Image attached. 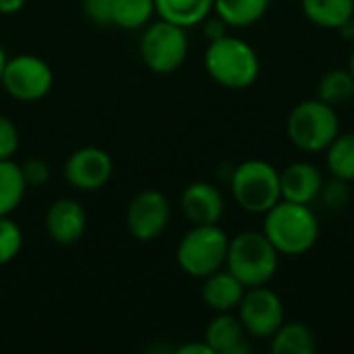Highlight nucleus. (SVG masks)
Instances as JSON below:
<instances>
[{"mask_svg": "<svg viewBox=\"0 0 354 354\" xmlns=\"http://www.w3.org/2000/svg\"><path fill=\"white\" fill-rule=\"evenodd\" d=\"M0 85L19 102H35L50 93L54 73L44 58L35 54H19L15 58H6Z\"/></svg>", "mask_w": 354, "mask_h": 354, "instance_id": "nucleus-8", "label": "nucleus"}, {"mask_svg": "<svg viewBox=\"0 0 354 354\" xmlns=\"http://www.w3.org/2000/svg\"><path fill=\"white\" fill-rule=\"evenodd\" d=\"M124 222L133 239L141 243L153 241L170 222V201L158 189L139 191L127 207Z\"/></svg>", "mask_w": 354, "mask_h": 354, "instance_id": "nucleus-10", "label": "nucleus"}, {"mask_svg": "<svg viewBox=\"0 0 354 354\" xmlns=\"http://www.w3.org/2000/svg\"><path fill=\"white\" fill-rule=\"evenodd\" d=\"M21 172H23V178H25V185L27 187H41L48 183L50 178V166L41 160V158H33V160H27L23 166H21Z\"/></svg>", "mask_w": 354, "mask_h": 354, "instance_id": "nucleus-29", "label": "nucleus"}, {"mask_svg": "<svg viewBox=\"0 0 354 354\" xmlns=\"http://www.w3.org/2000/svg\"><path fill=\"white\" fill-rule=\"evenodd\" d=\"M317 97L330 106H340L354 97V79L348 68H332L317 83Z\"/></svg>", "mask_w": 354, "mask_h": 354, "instance_id": "nucleus-23", "label": "nucleus"}, {"mask_svg": "<svg viewBox=\"0 0 354 354\" xmlns=\"http://www.w3.org/2000/svg\"><path fill=\"white\" fill-rule=\"evenodd\" d=\"M226 29H228V25H226L218 15H216V17H207V19L203 21V33H205V37H207L209 41L224 37V35H226Z\"/></svg>", "mask_w": 354, "mask_h": 354, "instance_id": "nucleus-30", "label": "nucleus"}, {"mask_svg": "<svg viewBox=\"0 0 354 354\" xmlns=\"http://www.w3.org/2000/svg\"><path fill=\"white\" fill-rule=\"evenodd\" d=\"M4 64H6V54H4V48L0 46V79H2V71H4Z\"/></svg>", "mask_w": 354, "mask_h": 354, "instance_id": "nucleus-34", "label": "nucleus"}, {"mask_svg": "<svg viewBox=\"0 0 354 354\" xmlns=\"http://www.w3.org/2000/svg\"><path fill=\"white\" fill-rule=\"evenodd\" d=\"M176 354H214V351L207 346L205 340L201 342H189V344H183L180 348H176Z\"/></svg>", "mask_w": 354, "mask_h": 354, "instance_id": "nucleus-31", "label": "nucleus"}, {"mask_svg": "<svg viewBox=\"0 0 354 354\" xmlns=\"http://www.w3.org/2000/svg\"><path fill=\"white\" fill-rule=\"evenodd\" d=\"M305 17L324 29H340L354 19V0H301Z\"/></svg>", "mask_w": 354, "mask_h": 354, "instance_id": "nucleus-18", "label": "nucleus"}, {"mask_svg": "<svg viewBox=\"0 0 354 354\" xmlns=\"http://www.w3.org/2000/svg\"><path fill=\"white\" fill-rule=\"evenodd\" d=\"M348 71H351V75H353L354 79V48L353 52H351V60H348Z\"/></svg>", "mask_w": 354, "mask_h": 354, "instance_id": "nucleus-35", "label": "nucleus"}, {"mask_svg": "<svg viewBox=\"0 0 354 354\" xmlns=\"http://www.w3.org/2000/svg\"><path fill=\"white\" fill-rule=\"evenodd\" d=\"M23 247V232L8 216H0V266L12 261Z\"/></svg>", "mask_w": 354, "mask_h": 354, "instance_id": "nucleus-25", "label": "nucleus"}, {"mask_svg": "<svg viewBox=\"0 0 354 354\" xmlns=\"http://www.w3.org/2000/svg\"><path fill=\"white\" fill-rule=\"evenodd\" d=\"M27 191L21 166L10 160H0V216L12 214Z\"/></svg>", "mask_w": 354, "mask_h": 354, "instance_id": "nucleus-21", "label": "nucleus"}, {"mask_svg": "<svg viewBox=\"0 0 354 354\" xmlns=\"http://www.w3.org/2000/svg\"><path fill=\"white\" fill-rule=\"evenodd\" d=\"M326 166L332 176L354 180V131L340 133L326 149Z\"/></svg>", "mask_w": 354, "mask_h": 354, "instance_id": "nucleus-22", "label": "nucleus"}, {"mask_svg": "<svg viewBox=\"0 0 354 354\" xmlns=\"http://www.w3.org/2000/svg\"><path fill=\"white\" fill-rule=\"evenodd\" d=\"M338 31H340V33H342V35H344L346 39L354 41V19H351L348 23H344V25H342V27H340Z\"/></svg>", "mask_w": 354, "mask_h": 354, "instance_id": "nucleus-33", "label": "nucleus"}, {"mask_svg": "<svg viewBox=\"0 0 354 354\" xmlns=\"http://www.w3.org/2000/svg\"><path fill=\"white\" fill-rule=\"evenodd\" d=\"M27 0H0V15H15L25 6Z\"/></svg>", "mask_w": 354, "mask_h": 354, "instance_id": "nucleus-32", "label": "nucleus"}, {"mask_svg": "<svg viewBox=\"0 0 354 354\" xmlns=\"http://www.w3.org/2000/svg\"><path fill=\"white\" fill-rule=\"evenodd\" d=\"M114 2L116 0H81V8L91 23L108 27V25H112Z\"/></svg>", "mask_w": 354, "mask_h": 354, "instance_id": "nucleus-27", "label": "nucleus"}, {"mask_svg": "<svg viewBox=\"0 0 354 354\" xmlns=\"http://www.w3.org/2000/svg\"><path fill=\"white\" fill-rule=\"evenodd\" d=\"M114 164L108 151L87 145L73 151L64 164V178L77 191H97L112 176Z\"/></svg>", "mask_w": 354, "mask_h": 354, "instance_id": "nucleus-11", "label": "nucleus"}, {"mask_svg": "<svg viewBox=\"0 0 354 354\" xmlns=\"http://www.w3.org/2000/svg\"><path fill=\"white\" fill-rule=\"evenodd\" d=\"M160 19L180 27H193L203 23L214 10V0H153Z\"/></svg>", "mask_w": 354, "mask_h": 354, "instance_id": "nucleus-19", "label": "nucleus"}, {"mask_svg": "<svg viewBox=\"0 0 354 354\" xmlns=\"http://www.w3.org/2000/svg\"><path fill=\"white\" fill-rule=\"evenodd\" d=\"M87 228V214L83 205L75 199H56L46 212V232L62 247L75 245Z\"/></svg>", "mask_w": 354, "mask_h": 354, "instance_id": "nucleus-12", "label": "nucleus"}, {"mask_svg": "<svg viewBox=\"0 0 354 354\" xmlns=\"http://www.w3.org/2000/svg\"><path fill=\"white\" fill-rule=\"evenodd\" d=\"M322 170L311 162H292L284 170H280V191L282 199L311 205L324 187Z\"/></svg>", "mask_w": 354, "mask_h": 354, "instance_id": "nucleus-14", "label": "nucleus"}, {"mask_svg": "<svg viewBox=\"0 0 354 354\" xmlns=\"http://www.w3.org/2000/svg\"><path fill=\"white\" fill-rule=\"evenodd\" d=\"M139 54L149 71L158 75L174 73L183 66L189 54L187 29L164 19L149 23L141 35Z\"/></svg>", "mask_w": 354, "mask_h": 354, "instance_id": "nucleus-7", "label": "nucleus"}, {"mask_svg": "<svg viewBox=\"0 0 354 354\" xmlns=\"http://www.w3.org/2000/svg\"><path fill=\"white\" fill-rule=\"evenodd\" d=\"M156 12L153 0H116L112 12V25L133 31L141 29L149 23Z\"/></svg>", "mask_w": 354, "mask_h": 354, "instance_id": "nucleus-24", "label": "nucleus"}, {"mask_svg": "<svg viewBox=\"0 0 354 354\" xmlns=\"http://www.w3.org/2000/svg\"><path fill=\"white\" fill-rule=\"evenodd\" d=\"M261 230L280 255L297 257L315 247L319 239V220L309 205L280 199L263 214Z\"/></svg>", "mask_w": 354, "mask_h": 354, "instance_id": "nucleus-1", "label": "nucleus"}, {"mask_svg": "<svg viewBox=\"0 0 354 354\" xmlns=\"http://www.w3.org/2000/svg\"><path fill=\"white\" fill-rule=\"evenodd\" d=\"M315 351V334L301 322H284L270 338L272 354H313Z\"/></svg>", "mask_w": 354, "mask_h": 354, "instance_id": "nucleus-17", "label": "nucleus"}, {"mask_svg": "<svg viewBox=\"0 0 354 354\" xmlns=\"http://www.w3.org/2000/svg\"><path fill=\"white\" fill-rule=\"evenodd\" d=\"M236 309L245 332L259 340H270L284 324V303L268 284L247 288Z\"/></svg>", "mask_w": 354, "mask_h": 354, "instance_id": "nucleus-9", "label": "nucleus"}, {"mask_svg": "<svg viewBox=\"0 0 354 354\" xmlns=\"http://www.w3.org/2000/svg\"><path fill=\"white\" fill-rule=\"evenodd\" d=\"M245 334L247 332L239 315H232V311H224L207 324L203 340L214 354H245L249 353Z\"/></svg>", "mask_w": 354, "mask_h": 354, "instance_id": "nucleus-15", "label": "nucleus"}, {"mask_svg": "<svg viewBox=\"0 0 354 354\" xmlns=\"http://www.w3.org/2000/svg\"><path fill=\"white\" fill-rule=\"evenodd\" d=\"M228 234L218 224H193L176 247V263L191 278H205L226 266Z\"/></svg>", "mask_w": 354, "mask_h": 354, "instance_id": "nucleus-5", "label": "nucleus"}, {"mask_svg": "<svg viewBox=\"0 0 354 354\" xmlns=\"http://www.w3.org/2000/svg\"><path fill=\"white\" fill-rule=\"evenodd\" d=\"M278 263L280 253L263 230H245L230 239L224 268L251 288L268 284L276 276Z\"/></svg>", "mask_w": 354, "mask_h": 354, "instance_id": "nucleus-3", "label": "nucleus"}, {"mask_svg": "<svg viewBox=\"0 0 354 354\" xmlns=\"http://www.w3.org/2000/svg\"><path fill=\"white\" fill-rule=\"evenodd\" d=\"M19 149V131L10 118L0 114V160H10Z\"/></svg>", "mask_w": 354, "mask_h": 354, "instance_id": "nucleus-28", "label": "nucleus"}, {"mask_svg": "<svg viewBox=\"0 0 354 354\" xmlns=\"http://www.w3.org/2000/svg\"><path fill=\"white\" fill-rule=\"evenodd\" d=\"M230 191L241 209L266 214L280 199V170L266 160H245L230 174Z\"/></svg>", "mask_w": 354, "mask_h": 354, "instance_id": "nucleus-6", "label": "nucleus"}, {"mask_svg": "<svg viewBox=\"0 0 354 354\" xmlns=\"http://www.w3.org/2000/svg\"><path fill=\"white\" fill-rule=\"evenodd\" d=\"M180 209L193 224H218L224 216L226 203L216 185L197 180L183 191Z\"/></svg>", "mask_w": 354, "mask_h": 354, "instance_id": "nucleus-13", "label": "nucleus"}, {"mask_svg": "<svg viewBox=\"0 0 354 354\" xmlns=\"http://www.w3.org/2000/svg\"><path fill=\"white\" fill-rule=\"evenodd\" d=\"M286 133L295 147L307 153H319L340 135V116L336 106L319 97L299 102L286 120Z\"/></svg>", "mask_w": 354, "mask_h": 354, "instance_id": "nucleus-4", "label": "nucleus"}, {"mask_svg": "<svg viewBox=\"0 0 354 354\" xmlns=\"http://www.w3.org/2000/svg\"><path fill=\"white\" fill-rule=\"evenodd\" d=\"M247 286L228 270H218L209 276L203 278V286H201V299L203 303L216 311V313H224V311H234L245 295Z\"/></svg>", "mask_w": 354, "mask_h": 354, "instance_id": "nucleus-16", "label": "nucleus"}, {"mask_svg": "<svg viewBox=\"0 0 354 354\" xmlns=\"http://www.w3.org/2000/svg\"><path fill=\"white\" fill-rule=\"evenodd\" d=\"M319 197L324 199V203H326L330 209H340V207H344V205L351 201V187H348V180H342V178L332 176V180L324 183Z\"/></svg>", "mask_w": 354, "mask_h": 354, "instance_id": "nucleus-26", "label": "nucleus"}, {"mask_svg": "<svg viewBox=\"0 0 354 354\" xmlns=\"http://www.w3.org/2000/svg\"><path fill=\"white\" fill-rule=\"evenodd\" d=\"M270 2L272 0H214V12L228 27L245 29L263 19Z\"/></svg>", "mask_w": 354, "mask_h": 354, "instance_id": "nucleus-20", "label": "nucleus"}, {"mask_svg": "<svg viewBox=\"0 0 354 354\" xmlns=\"http://www.w3.org/2000/svg\"><path fill=\"white\" fill-rule=\"evenodd\" d=\"M203 64L207 75L226 89L251 87L257 81L261 68L255 48L249 41L228 33L209 41Z\"/></svg>", "mask_w": 354, "mask_h": 354, "instance_id": "nucleus-2", "label": "nucleus"}]
</instances>
